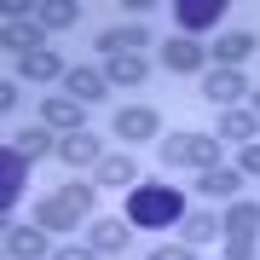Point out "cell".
Here are the masks:
<instances>
[{"mask_svg":"<svg viewBox=\"0 0 260 260\" xmlns=\"http://www.w3.org/2000/svg\"><path fill=\"white\" fill-rule=\"evenodd\" d=\"M133 237V220H93V249L99 254H121Z\"/></svg>","mask_w":260,"mask_h":260,"instance_id":"obj_14","label":"cell"},{"mask_svg":"<svg viewBox=\"0 0 260 260\" xmlns=\"http://www.w3.org/2000/svg\"><path fill=\"white\" fill-rule=\"evenodd\" d=\"M225 260H254V237H225Z\"/></svg>","mask_w":260,"mask_h":260,"instance_id":"obj_26","label":"cell"},{"mask_svg":"<svg viewBox=\"0 0 260 260\" xmlns=\"http://www.w3.org/2000/svg\"><path fill=\"white\" fill-rule=\"evenodd\" d=\"M12 150H18V156H47V150H58V139H52V127L47 121H29V127H18V139H12Z\"/></svg>","mask_w":260,"mask_h":260,"instance_id":"obj_13","label":"cell"},{"mask_svg":"<svg viewBox=\"0 0 260 260\" xmlns=\"http://www.w3.org/2000/svg\"><path fill=\"white\" fill-rule=\"evenodd\" d=\"M127 220H133V225L185 220V197H179L174 185H133V197H127Z\"/></svg>","mask_w":260,"mask_h":260,"instance_id":"obj_2","label":"cell"},{"mask_svg":"<svg viewBox=\"0 0 260 260\" xmlns=\"http://www.w3.org/2000/svg\"><path fill=\"white\" fill-rule=\"evenodd\" d=\"M191 156H197V133H168L162 139V162L168 168H191Z\"/></svg>","mask_w":260,"mask_h":260,"instance_id":"obj_23","label":"cell"},{"mask_svg":"<svg viewBox=\"0 0 260 260\" xmlns=\"http://www.w3.org/2000/svg\"><path fill=\"white\" fill-rule=\"evenodd\" d=\"M18 75H29V81H64L70 75V64L58 58L52 47L47 52H29V58H18Z\"/></svg>","mask_w":260,"mask_h":260,"instance_id":"obj_12","label":"cell"},{"mask_svg":"<svg viewBox=\"0 0 260 260\" xmlns=\"http://www.w3.org/2000/svg\"><path fill=\"white\" fill-rule=\"evenodd\" d=\"M243 93H249V75H243V70L214 64V75H203V99L208 104H237Z\"/></svg>","mask_w":260,"mask_h":260,"instance_id":"obj_5","label":"cell"},{"mask_svg":"<svg viewBox=\"0 0 260 260\" xmlns=\"http://www.w3.org/2000/svg\"><path fill=\"white\" fill-rule=\"evenodd\" d=\"M220 139L254 145V116H249V110H225V116H220Z\"/></svg>","mask_w":260,"mask_h":260,"instance_id":"obj_22","label":"cell"},{"mask_svg":"<svg viewBox=\"0 0 260 260\" xmlns=\"http://www.w3.org/2000/svg\"><path fill=\"white\" fill-rule=\"evenodd\" d=\"M99 185H139V168H133V156H121V150H110V156H99Z\"/></svg>","mask_w":260,"mask_h":260,"instance_id":"obj_16","label":"cell"},{"mask_svg":"<svg viewBox=\"0 0 260 260\" xmlns=\"http://www.w3.org/2000/svg\"><path fill=\"white\" fill-rule=\"evenodd\" d=\"M237 174H260V145H243V156H237Z\"/></svg>","mask_w":260,"mask_h":260,"instance_id":"obj_29","label":"cell"},{"mask_svg":"<svg viewBox=\"0 0 260 260\" xmlns=\"http://www.w3.org/2000/svg\"><path fill=\"white\" fill-rule=\"evenodd\" d=\"M116 133L127 145H145V139H156V110L150 104H127V110L116 116Z\"/></svg>","mask_w":260,"mask_h":260,"instance_id":"obj_9","label":"cell"},{"mask_svg":"<svg viewBox=\"0 0 260 260\" xmlns=\"http://www.w3.org/2000/svg\"><path fill=\"white\" fill-rule=\"evenodd\" d=\"M6 47L18 52V58H29V52H47V29H41V23H18V29H6Z\"/></svg>","mask_w":260,"mask_h":260,"instance_id":"obj_20","label":"cell"},{"mask_svg":"<svg viewBox=\"0 0 260 260\" xmlns=\"http://www.w3.org/2000/svg\"><path fill=\"white\" fill-rule=\"evenodd\" d=\"M150 260H191V249H179V243H174V249H168V243H162V249L150 254Z\"/></svg>","mask_w":260,"mask_h":260,"instance_id":"obj_31","label":"cell"},{"mask_svg":"<svg viewBox=\"0 0 260 260\" xmlns=\"http://www.w3.org/2000/svg\"><path fill=\"white\" fill-rule=\"evenodd\" d=\"M35 121H47V127L58 133V139H64V133H81V104H75L70 93H52V99H41Z\"/></svg>","mask_w":260,"mask_h":260,"instance_id":"obj_3","label":"cell"},{"mask_svg":"<svg viewBox=\"0 0 260 260\" xmlns=\"http://www.w3.org/2000/svg\"><path fill=\"white\" fill-rule=\"evenodd\" d=\"M179 232H185V243H214L220 237V214H185Z\"/></svg>","mask_w":260,"mask_h":260,"instance_id":"obj_24","label":"cell"},{"mask_svg":"<svg viewBox=\"0 0 260 260\" xmlns=\"http://www.w3.org/2000/svg\"><path fill=\"white\" fill-rule=\"evenodd\" d=\"M104 81H110V87H139V81H150V70H145V58H139V52H127V58H110Z\"/></svg>","mask_w":260,"mask_h":260,"instance_id":"obj_19","label":"cell"},{"mask_svg":"<svg viewBox=\"0 0 260 260\" xmlns=\"http://www.w3.org/2000/svg\"><path fill=\"white\" fill-rule=\"evenodd\" d=\"M87 214H93V185H64V191H52V197L35 203V225L41 232H70Z\"/></svg>","mask_w":260,"mask_h":260,"instance_id":"obj_1","label":"cell"},{"mask_svg":"<svg viewBox=\"0 0 260 260\" xmlns=\"http://www.w3.org/2000/svg\"><path fill=\"white\" fill-rule=\"evenodd\" d=\"M249 52H254V35H249V29H232V35L214 41V64H225V70H237Z\"/></svg>","mask_w":260,"mask_h":260,"instance_id":"obj_15","label":"cell"},{"mask_svg":"<svg viewBox=\"0 0 260 260\" xmlns=\"http://www.w3.org/2000/svg\"><path fill=\"white\" fill-rule=\"evenodd\" d=\"M254 121H260V93H254Z\"/></svg>","mask_w":260,"mask_h":260,"instance_id":"obj_32","label":"cell"},{"mask_svg":"<svg viewBox=\"0 0 260 260\" xmlns=\"http://www.w3.org/2000/svg\"><path fill=\"white\" fill-rule=\"evenodd\" d=\"M18 23H35V12H29L23 0H12V6H6V29H18Z\"/></svg>","mask_w":260,"mask_h":260,"instance_id":"obj_28","label":"cell"},{"mask_svg":"<svg viewBox=\"0 0 260 260\" xmlns=\"http://www.w3.org/2000/svg\"><path fill=\"white\" fill-rule=\"evenodd\" d=\"M174 18H179V29L197 41V29H208V23H220V18H225V0H179Z\"/></svg>","mask_w":260,"mask_h":260,"instance_id":"obj_6","label":"cell"},{"mask_svg":"<svg viewBox=\"0 0 260 260\" xmlns=\"http://www.w3.org/2000/svg\"><path fill=\"white\" fill-rule=\"evenodd\" d=\"M150 41V29H139V23H116V29H99V52L104 58H127V52H139Z\"/></svg>","mask_w":260,"mask_h":260,"instance_id":"obj_7","label":"cell"},{"mask_svg":"<svg viewBox=\"0 0 260 260\" xmlns=\"http://www.w3.org/2000/svg\"><path fill=\"white\" fill-rule=\"evenodd\" d=\"M52 260H99V249L93 243H70V249H58Z\"/></svg>","mask_w":260,"mask_h":260,"instance_id":"obj_27","label":"cell"},{"mask_svg":"<svg viewBox=\"0 0 260 260\" xmlns=\"http://www.w3.org/2000/svg\"><path fill=\"white\" fill-rule=\"evenodd\" d=\"M99 156H104V150H99V139H93L87 127L58 139V162H64V168H99Z\"/></svg>","mask_w":260,"mask_h":260,"instance_id":"obj_8","label":"cell"},{"mask_svg":"<svg viewBox=\"0 0 260 260\" xmlns=\"http://www.w3.org/2000/svg\"><path fill=\"white\" fill-rule=\"evenodd\" d=\"M64 87H70V99H75V104H99L104 93H110L104 70H87V64H75V70L64 75Z\"/></svg>","mask_w":260,"mask_h":260,"instance_id":"obj_10","label":"cell"},{"mask_svg":"<svg viewBox=\"0 0 260 260\" xmlns=\"http://www.w3.org/2000/svg\"><path fill=\"white\" fill-rule=\"evenodd\" d=\"M6 254L12 260H47V232L41 225H12L6 232Z\"/></svg>","mask_w":260,"mask_h":260,"instance_id":"obj_11","label":"cell"},{"mask_svg":"<svg viewBox=\"0 0 260 260\" xmlns=\"http://www.w3.org/2000/svg\"><path fill=\"white\" fill-rule=\"evenodd\" d=\"M197 191H203V197H237L243 191V174H237V168H203V174H197Z\"/></svg>","mask_w":260,"mask_h":260,"instance_id":"obj_17","label":"cell"},{"mask_svg":"<svg viewBox=\"0 0 260 260\" xmlns=\"http://www.w3.org/2000/svg\"><path fill=\"white\" fill-rule=\"evenodd\" d=\"M23 162H29V156H18V150H6V156H0V168H6V185H0V203H18V185H23Z\"/></svg>","mask_w":260,"mask_h":260,"instance_id":"obj_25","label":"cell"},{"mask_svg":"<svg viewBox=\"0 0 260 260\" xmlns=\"http://www.w3.org/2000/svg\"><path fill=\"white\" fill-rule=\"evenodd\" d=\"M75 18H81L75 0H47V6H35V23H41V29H70Z\"/></svg>","mask_w":260,"mask_h":260,"instance_id":"obj_21","label":"cell"},{"mask_svg":"<svg viewBox=\"0 0 260 260\" xmlns=\"http://www.w3.org/2000/svg\"><path fill=\"white\" fill-rule=\"evenodd\" d=\"M220 232L225 237H254L260 232V208L254 203H232V208L220 214Z\"/></svg>","mask_w":260,"mask_h":260,"instance_id":"obj_18","label":"cell"},{"mask_svg":"<svg viewBox=\"0 0 260 260\" xmlns=\"http://www.w3.org/2000/svg\"><path fill=\"white\" fill-rule=\"evenodd\" d=\"M162 64L174 70V75H191V70L208 64V52H203V41H191V35H168L162 41Z\"/></svg>","mask_w":260,"mask_h":260,"instance_id":"obj_4","label":"cell"},{"mask_svg":"<svg viewBox=\"0 0 260 260\" xmlns=\"http://www.w3.org/2000/svg\"><path fill=\"white\" fill-rule=\"evenodd\" d=\"M18 99H23V93H18V81H6V87H0V110H6V116L18 110Z\"/></svg>","mask_w":260,"mask_h":260,"instance_id":"obj_30","label":"cell"}]
</instances>
